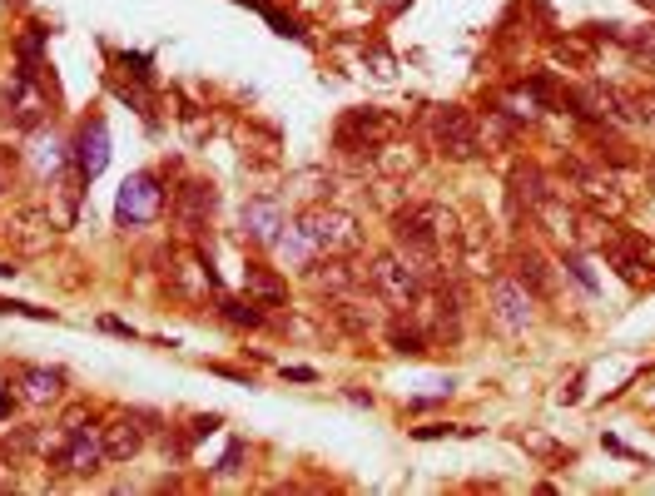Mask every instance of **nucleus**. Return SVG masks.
Masks as SVG:
<instances>
[{
  "label": "nucleus",
  "mask_w": 655,
  "mask_h": 496,
  "mask_svg": "<svg viewBox=\"0 0 655 496\" xmlns=\"http://www.w3.org/2000/svg\"><path fill=\"white\" fill-rule=\"evenodd\" d=\"M457 214L437 199H422V204H397L393 209V239L397 253L412 258L417 268H432L437 253L447 244H457Z\"/></svg>",
  "instance_id": "f257e3e1"
},
{
  "label": "nucleus",
  "mask_w": 655,
  "mask_h": 496,
  "mask_svg": "<svg viewBox=\"0 0 655 496\" xmlns=\"http://www.w3.org/2000/svg\"><path fill=\"white\" fill-rule=\"evenodd\" d=\"M298 229L313 244V253H348V258L363 253V224H358V214H348L338 204H308L298 214Z\"/></svg>",
  "instance_id": "f03ea898"
},
{
  "label": "nucleus",
  "mask_w": 655,
  "mask_h": 496,
  "mask_svg": "<svg viewBox=\"0 0 655 496\" xmlns=\"http://www.w3.org/2000/svg\"><path fill=\"white\" fill-rule=\"evenodd\" d=\"M427 129H432L437 154L452 159V164H467V159L482 154V129H477V120H472L462 105H442V110H432Z\"/></svg>",
  "instance_id": "7ed1b4c3"
},
{
  "label": "nucleus",
  "mask_w": 655,
  "mask_h": 496,
  "mask_svg": "<svg viewBox=\"0 0 655 496\" xmlns=\"http://www.w3.org/2000/svg\"><path fill=\"white\" fill-rule=\"evenodd\" d=\"M561 174L571 179V194L581 199V209H591V214H601V219H616V214L626 209V194L616 189V179H611L606 169H591V164H581V159H566Z\"/></svg>",
  "instance_id": "20e7f679"
},
{
  "label": "nucleus",
  "mask_w": 655,
  "mask_h": 496,
  "mask_svg": "<svg viewBox=\"0 0 655 496\" xmlns=\"http://www.w3.org/2000/svg\"><path fill=\"white\" fill-rule=\"evenodd\" d=\"M55 462H60L70 477H95V472L110 462L100 432L85 427V412H70V422H65V432H60V447H55Z\"/></svg>",
  "instance_id": "39448f33"
},
{
  "label": "nucleus",
  "mask_w": 655,
  "mask_h": 496,
  "mask_svg": "<svg viewBox=\"0 0 655 496\" xmlns=\"http://www.w3.org/2000/svg\"><path fill=\"white\" fill-rule=\"evenodd\" d=\"M397 129H402V120H397L393 110H348L343 120H338V149H348V154H358V149H378V144H388V139H397Z\"/></svg>",
  "instance_id": "423d86ee"
},
{
  "label": "nucleus",
  "mask_w": 655,
  "mask_h": 496,
  "mask_svg": "<svg viewBox=\"0 0 655 496\" xmlns=\"http://www.w3.org/2000/svg\"><path fill=\"white\" fill-rule=\"evenodd\" d=\"M368 283L388 298V303H417L422 298V268L402 253H378L368 263Z\"/></svg>",
  "instance_id": "0eeeda50"
},
{
  "label": "nucleus",
  "mask_w": 655,
  "mask_h": 496,
  "mask_svg": "<svg viewBox=\"0 0 655 496\" xmlns=\"http://www.w3.org/2000/svg\"><path fill=\"white\" fill-rule=\"evenodd\" d=\"M159 209H164L159 179H154V174H130L125 189H120V199H115V219H120L125 229H139V224H154Z\"/></svg>",
  "instance_id": "6e6552de"
},
{
  "label": "nucleus",
  "mask_w": 655,
  "mask_h": 496,
  "mask_svg": "<svg viewBox=\"0 0 655 496\" xmlns=\"http://www.w3.org/2000/svg\"><path fill=\"white\" fill-rule=\"evenodd\" d=\"M0 234H5V244L15 248V253H30V258H35V253H50V248H55V219H50V209H35V204H30V209H15Z\"/></svg>",
  "instance_id": "1a4fd4ad"
},
{
  "label": "nucleus",
  "mask_w": 655,
  "mask_h": 496,
  "mask_svg": "<svg viewBox=\"0 0 655 496\" xmlns=\"http://www.w3.org/2000/svg\"><path fill=\"white\" fill-rule=\"evenodd\" d=\"M492 318H497L507 333H526V328L536 323V293L526 288L517 273L492 283Z\"/></svg>",
  "instance_id": "9d476101"
},
{
  "label": "nucleus",
  "mask_w": 655,
  "mask_h": 496,
  "mask_svg": "<svg viewBox=\"0 0 655 496\" xmlns=\"http://www.w3.org/2000/svg\"><path fill=\"white\" fill-rule=\"evenodd\" d=\"M303 278H308L313 293H328V298L358 288V268L348 263V253H313V258L303 263Z\"/></svg>",
  "instance_id": "9b49d317"
},
{
  "label": "nucleus",
  "mask_w": 655,
  "mask_h": 496,
  "mask_svg": "<svg viewBox=\"0 0 655 496\" xmlns=\"http://www.w3.org/2000/svg\"><path fill=\"white\" fill-rule=\"evenodd\" d=\"M5 120L15 124V129H35V124L45 120V100H40L30 70H15L5 80Z\"/></svg>",
  "instance_id": "f8f14e48"
},
{
  "label": "nucleus",
  "mask_w": 655,
  "mask_h": 496,
  "mask_svg": "<svg viewBox=\"0 0 655 496\" xmlns=\"http://www.w3.org/2000/svg\"><path fill=\"white\" fill-rule=\"evenodd\" d=\"M601 253H606V263H611L626 283H641L646 258H651V244H646L641 234H621V229H611V234H606V244H601Z\"/></svg>",
  "instance_id": "ddd939ff"
},
{
  "label": "nucleus",
  "mask_w": 655,
  "mask_h": 496,
  "mask_svg": "<svg viewBox=\"0 0 655 496\" xmlns=\"http://www.w3.org/2000/svg\"><path fill=\"white\" fill-rule=\"evenodd\" d=\"M214 204H219V194H214V184H204V179H189V184L174 194V214H179V224H184L189 234H204V229H209Z\"/></svg>",
  "instance_id": "4468645a"
},
{
  "label": "nucleus",
  "mask_w": 655,
  "mask_h": 496,
  "mask_svg": "<svg viewBox=\"0 0 655 496\" xmlns=\"http://www.w3.org/2000/svg\"><path fill=\"white\" fill-rule=\"evenodd\" d=\"M457 268H467V273H477V278L497 273V253H492L487 224H467V229L457 234Z\"/></svg>",
  "instance_id": "2eb2a0df"
},
{
  "label": "nucleus",
  "mask_w": 655,
  "mask_h": 496,
  "mask_svg": "<svg viewBox=\"0 0 655 496\" xmlns=\"http://www.w3.org/2000/svg\"><path fill=\"white\" fill-rule=\"evenodd\" d=\"M278 229H283V199H278V194H259V199L244 204V239L273 244Z\"/></svg>",
  "instance_id": "dca6fc26"
},
{
  "label": "nucleus",
  "mask_w": 655,
  "mask_h": 496,
  "mask_svg": "<svg viewBox=\"0 0 655 496\" xmlns=\"http://www.w3.org/2000/svg\"><path fill=\"white\" fill-rule=\"evenodd\" d=\"M333 323H338L348 338H368L373 328H383V308H378V303H363V298H353V293H338Z\"/></svg>",
  "instance_id": "f3484780"
},
{
  "label": "nucleus",
  "mask_w": 655,
  "mask_h": 496,
  "mask_svg": "<svg viewBox=\"0 0 655 496\" xmlns=\"http://www.w3.org/2000/svg\"><path fill=\"white\" fill-rule=\"evenodd\" d=\"M75 164H80V179H100L105 174V164H110V129H105V120H90L80 129Z\"/></svg>",
  "instance_id": "a211bd4d"
},
{
  "label": "nucleus",
  "mask_w": 655,
  "mask_h": 496,
  "mask_svg": "<svg viewBox=\"0 0 655 496\" xmlns=\"http://www.w3.org/2000/svg\"><path fill=\"white\" fill-rule=\"evenodd\" d=\"M536 219L546 224V234L556 239V244L566 248H581V209H571L561 194H551L541 209H536Z\"/></svg>",
  "instance_id": "6ab92c4d"
},
{
  "label": "nucleus",
  "mask_w": 655,
  "mask_h": 496,
  "mask_svg": "<svg viewBox=\"0 0 655 496\" xmlns=\"http://www.w3.org/2000/svg\"><path fill=\"white\" fill-rule=\"evenodd\" d=\"M100 442H105V457H110V462H130V457H139V447H144V427H139V417H115V422L100 427Z\"/></svg>",
  "instance_id": "aec40b11"
},
{
  "label": "nucleus",
  "mask_w": 655,
  "mask_h": 496,
  "mask_svg": "<svg viewBox=\"0 0 655 496\" xmlns=\"http://www.w3.org/2000/svg\"><path fill=\"white\" fill-rule=\"evenodd\" d=\"M417 164H422V149H412V144H402V139H388V144L373 149V169H378L383 179H412Z\"/></svg>",
  "instance_id": "412c9836"
},
{
  "label": "nucleus",
  "mask_w": 655,
  "mask_h": 496,
  "mask_svg": "<svg viewBox=\"0 0 655 496\" xmlns=\"http://www.w3.org/2000/svg\"><path fill=\"white\" fill-rule=\"evenodd\" d=\"M551 194H556V189H551V179H546L536 164H526V169L512 174V209H517V214H522V209L526 214H536Z\"/></svg>",
  "instance_id": "4be33fe9"
},
{
  "label": "nucleus",
  "mask_w": 655,
  "mask_h": 496,
  "mask_svg": "<svg viewBox=\"0 0 655 496\" xmlns=\"http://www.w3.org/2000/svg\"><path fill=\"white\" fill-rule=\"evenodd\" d=\"M517 278H522L536 298H556V268H551L536 248H522V253H517Z\"/></svg>",
  "instance_id": "5701e85b"
},
{
  "label": "nucleus",
  "mask_w": 655,
  "mask_h": 496,
  "mask_svg": "<svg viewBox=\"0 0 655 496\" xmlns=\"http://www.w3.org/2000/svg\"><path fill=\"white\" fill-rule=\"evenodd\" d=\"M244 293L263 303V308H278L283 298H288V288H283V278L273 273V268H263V263H249L244 268Z\"/></svg>",
  "instance_id": "b1692460"
},
{
  "label": "nucleus",
  "mask_w": 655,
  "mask_h": 496,
  "mask_svg": "<svg viewBox=\"0 0 655 496\" xmlns=\"http://www.w3.org/2000/svg\"><path fill=\"white\" fill-rule=\"evenodd\" d=\"M20 387H25V402L50 407V402H60L65 377H60V372H50V368H20Z\"/></svg>",
  "instance_id": "393cba45"
},
{
  "label": "nucleus",
  "mask_w": 655,
  "mask_h": 496,
  "mask_svg": "<svg viewBox=\"0 0 655 496\" xmlns=\"http://www.w3.org/2000/svg\"><path fill=\"white\" fill-rule=\"evenodd\" d=\"M621 45H626L631 65L655 70V25H641V30H621Z\"/></svg>",
  "instance_id": "a878e982"
},
{
  "label": "nucleus",
  "mask_w": 655,
  "mask_h": 496,
  "mask_svg": "<svg viewBox=\"0 0 655 496\" xmlns=\"http://www.w3.org/2000/svg\"><path fill=\"white\" fill-rule=\"evenodd\" d=\"M388 343H393V353H407V358H422V353H427V333H422V328H407V323H388Z\"/></svg>",
  "instance_id": "bb28decb"
},
{
  "label": "nucleus",
  "mask_w": 655,
  "mask_h": 496,
  "mask_svg": "<svg viewBox=\"0 0 655 496\" xmlns=\"http://www.w3.org/2000/svg\"><path fill=\"white\" fill-rule=\"evenodd\" d=\"M219 313H224L234 328H259V323H263V313H259V303H254V298H224V303H219Z\"/></svg>",
  "instance_id": "cd10ccee"
},
{
  "label": "nucleus",
  "mask_w": 655,
  "mask_h": 496,
  "mask_svg": "<svg viewBox=\"0 0 655 496\" xmlns=\"http://www.w3.org/2000/svg\"><path fill=\"white\" fill-rule=\"evenodd\" d=\"M273 248H278L283 258H293L298 268H303V263L313 258V244L303 239V229H298V224H293V229H278V239H273Z\"/></svg>",
  "instance_id": "c85d7f7f"
},
{
  "label": "nucleus",
  "mask_w": 655,
  "mask_h": 496,
  "mask_svg": "<svg viewBox=\"0 0 655 496\" xmlns=\"http://www.w3.org/2000/svg\"><path fill=\"white\" fill-rule=\"evenodd\" d=\"M551 55H556V60H566V65H576V70H586V65H591V45H586V40H576V35L556 40V45H551Z\"/></svg>",
  "instance_id": "c756f323"
},
{
  "label": "nucleus",
  "mask_w": 655,
  "mask_h": 496,
  "mask_svg": "<svg viewBox=\"0 0 655 496\" xmlns=\"http://www.w3.org/2000/svg\"><path fill=\"white\" fill-rule=\"evenodd\" d=\"M60 164H65V144H60V139L50 134V139H45V144L35 149V169H40V174H55Z\"/></svg>",
  "instance_id": "7c9ffc66"
},
{
  "label": "nucleus",
  "mask_w": 655,
  "mask_h": 496,
  "mask_svg": "<svg viewBox=\"0 0 655 496\" xmlns=\"http://www.w3.org/2000/svg\"><path fill=\"white\" fill-rule=\"evenodd\" d=\"M5 447H10V452H35V447H40V432H35V427H15V432H5Z\"/></svg>",
  "instance_id": "2f4dec72"
},
{
  "label": "nucleus",
  "mask_w": 655,
  "mask_h": 496,
  "mask_svg": "<svg viewBox=\"0 0 655 496\" xmlns=\"http://www.w3.org/2000/svg\"><path fill=\"white\" fill-rule=\"evenodd\" d=\"M566 268H571V278L586 288V293H596V278H591V268L581 263V248H571V258H566Z\"/></svg>",
  "instance_id": "473e14b6"
},
{
  "label": "nucleus",
  "mask_w": 655,
  "mask_h": 496,
  "mask_svg": "<svg viewBox=\"0 0 655 496\" xmlns=\"http://www.w3.org/2000/svg\"><path fill=\"white\" fill-rule=\"evenodd\" d=\"M368 60H373V75H378V80H393V75H397L393 55H388L383 45H373V50H368Z\"/></svg>",
  "instance_id": "72a5a7b5"
},
{
  "label": "nucleus",
  "mask_w": 655,
  "mask_h": 496,
  "mask_svg": "<svg viewBox=\"0 0 655 496\" xmlns=\"http://www.w3.org/2000/svg\"><path fill=\"white\" fill-rule=\"evenodd\" d=\"M417 437L427 442V437H472V427H447V422H427V427H417Z\"/></svg>",
  "instance_id": "f704fd0d"
},
{
  "label": "nucleus",
  "mask_w": 655,
  "mask_h": 496,
  "mask_svg": "<svg viewBox=\"0 0 655 496\" xmlns=\"http://www.w3.org/2000/svg\"><path fill=\"white\" fill-rule=\"evenodd\" d=\"M517 442L531 447V452H541V457H551V452H556V442H551L546 432H517Z\"/></svg>",
  "instance_id": "c9c22d12"
},
{
  "label": "nucleus",
  "mask_w": 655,
  "mask_h": 496,
  "mask_svg": "<svg viewBox=\"0 0 655 496\" xmlns=\"http://www.w3.org/2000/svg\"><path fill=\"white\" fill-rule=\"evenodd\" d=\"M0 313H20V318H55L50 308H30V303H10V298H0Z\"/></svg>",
  "instance_id": "e433bc0d"
},
{
  "label": "nucleus",
  "mask_w": 655,
  "mask_h": 496,
  "mask_svg": "<svg viewBox=\"0 0 655 496\" xmlns=\"http://www.w3.org/2000/svg\"><path fill=\"white\" fill-rule=\"evenodd\" d=\"M239 462H244V447H239V442H234V447H229V452H224V462H219V472H224V477H229V472H239Z\"/></svg>",
  "instance_id": "4c0bfd02"
},
{
  "label": "nucleus",
  "mask_w": 655,
  "mask_h": 496,
  "mask_svg": "<svg viewBox=\"0 0 655 496\" xmlns=\"http://www.w3.org/2000/svg\"><path fill=\"white\" fill-rule=\"evenodd\" d=\"M100 328H105V333H115V338H134V328H130V323H120V318H100Z\"/></svg>",
  "instance_id": "58836bf2"
},
{
  "label": "nucleus",
  "mask_w": 655,
  "mask_h": 496,
  "mask_svg": "<svg viewBox=\"0 0 655 496\" xmlns=\"http://www.w3.org/2000/svg\"><path fill=\"white\" fill-rule=\"evenodd\" d=\"M283 377H293V382H313L318 372H313V368H283Z\"/></svg>",
  "instance_id": "ea45409f"
},
{
  "label": "nucleus",
  "mask_w": 655,
  "mask_h": 496,
  "mask_svg": "<svg viewBox=\"0 0 655 496\" xmlns=\"http://www.w3.org/2000/svg\"><path fill=\"white\" fill-rule=\"evenodd\" d=\"M15 487V472H5V462H0V492H10Z\"/></svg>",
  "instance_id": "a19ab883"
},
{
  "label": "nucleus",
  "mask_w": 655,
  "mask_h": 496,
  "mask_svg": "<svg viewBox=\"0 0 655 496\" xmlns=\"http://www.w3.org/2000/svg\"><path fill=\"white\" fill-rule=\"evenodd\" d=\"M10 412H15V402H10V397H5V392H0V422H5V417H10Z\"/></svg>",
  "instance_id": "79ce46f5"
},
{
  "label": "nucleus",
  "mask_w": 655,
  "mask_h": 496,
  "mask_svg": "<svg viewBox=\"0 0 655 496\" xmlns=\"http://www.w3.org/2000/svg\"><path fill=\"white\" fill-rule=\"evenodd\" d=\"M15 273H20V268H10V263H0V278H15Z\"/></svg>",
  "instance_id": "37998d69"
},
{
  "label": "nucleus",
  "mask_w": 655,
  "mask_h": 496,
  "mask_svg": "<svg viewBox=\"0 0 655 496\" xmlns=\"http://www.w3.org/2000/svg\"><path fill=\"white\" fill-rule=\"evenodd\" d=\"M646 174H651V179H655V159H651V164H646Z\"/></svg>",
  "instance_id": "c03bdc74"
},
{
  "label": "nucleus",
  "mask_w": 655,
  "mask_h": 496,
  "mask_svg": "<svg viewBox=\"0 0 655 496\" xmlns=\"http://www.w3.org/2000/svg\"><path fill=\"white\" fill-rule=\"evenodd\" d=\"M641 5H651V10H655V0H641Z\"/></svg>",
  "instance_id": "a18cd8bd"
}]
</instances>
